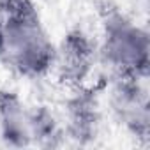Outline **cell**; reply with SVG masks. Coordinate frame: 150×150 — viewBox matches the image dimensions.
Masks as SVG:
<instances>
[{"instance_id":"obj_1","label":"cell","mask_w":150,"mask_h":150,"mask_svg":"<svg viewBox=\"0 0 150 150\" xmlns=\"http://www.w3.org/2000/svg\"><path fill=\"white\" fill-rule=\"evenodd\" d=\"M0 53L23 74H42L53 65V44L32 9L14 0L0 20Z\"/></svg>"},{"instance_id":"obj_2","label":"cell","mask_w":150,"mask_h":150,"mask_svg":"<svg viewBox=\"0 0 150 150\" xmlns=\"http://www.w3.org/2000/svg\"><path fill=\"white\" fill-rule=\"evenodd\" d=\"M103 53L120 74L138 78L148 65V34L125 16L115 14L104 23Z\"/></svg>"},{"instance_id":"obj_3","label":"cell","mask_w":150,"mask_h":150,"mask_svg":"<svg viewBox=\"0 0 150 150\" xmlns=\"http://www.w3.org/2000/svg\"><path fill=\"white\" fill-rule=\"evenodd\" d=\"M41 120H42L41 117L28 113L20 103L13 99H9L2 106V113H0V124H2L4 138L18 145H25L32 138L42 132Z\"/></svg>"}]
</instances>
